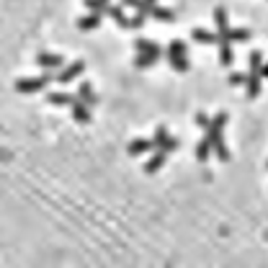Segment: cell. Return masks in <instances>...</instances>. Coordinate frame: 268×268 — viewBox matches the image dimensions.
Listing matches in <instances>:
<instances>
[{
	"label": "cell",
	"mask_w": 268,
	"mask_h": 268,
	"mask_svg": "<svg viewBox=\"0 0 268 268\" xmlns=\"http://www.w3.org/2000/svg\"><path fill=\"white\" fill-rule=\"evenodd\" d=\"M47 101H49L52 106H73V103H78L80 98H78V93H64V91H54V93H49V96H47Z\"/></svg>",
	"instance_id": "obj_8"
},
{
	"label": "cell",
	"mask_w": 268,
	"mask_h": 268,
	"mask_svg": "<svg viewBox=\"0 0 268 268\" xmlns=\"http://www.w3.org/2000/svg\"><path fill=\"white\" fill-rule=\"evenodd\" d=\"M78 98H80L88 108H96V106H98V96L93 93V85L88 83V80L78 83Z\"/></svg>",
	"instance_id": "obj_3"
},
{
	"label": "cell",
	"mask_w": 268,
	"mask_h": 268,
	"mask_svg": "<svg viewBox=\"0 0 268 268\" xmlns=\"http://www.w3.org/2000/svg\"><path fill=\"white\" fill-rule=\"evenodd\" d=\"M150 150H155V140L137 137V140H131V142L126 145V152L131 155V158H140V155H145V152H150Z\"/></svg>",
	"instance_id": "obj_4"
},
{
	"label": "cell",
	"mask_w": 268,
	"mask_h": 268,
	"mask_svg": "<svg viewBox=\"0 0 268 268\" xmlns=\"http://www.w3.org/2000/svg\"><path fill=\"white\" fill-rule=\"evenodd\" d=\"M145 3H150V6H155V0H145Z\"/></svg>",
	"instance_id": "obj_33"
},
{
	"label": "cell",
	"mask_w": 268,
	"mask_h": 268,
	"mask_svg": "<svg viewBox=\"0 0 268 268\" xmlns=\"http://www.w3.org/2000/svg\"><path fill=\"white\" fill-rule=\"evenodd\" d=\"M165 158H168V152H165V150H158V152H155L152 158L145 163V173H150V175H152V173H158V170L165 165Z\"/></svg>",
	"instance_id": "obj_12"
},
{
	"label": "cell",
	"mask_w": 268,
	"mask_h": 268,
	"mask_svg": "<svg viewBox=\"0 0 268 268\" xmlns=\"http://www.w3.org/2000/svg\"><path fill=\"white\" fill-rule=\"evenodd\" d=\"M260 75H263V78H268V62H263V67H260Z\"/></svg>",
	"instance_id": "obj_32"
},
{
	"label": "cell",
	"mask_w": 268,
	"mask_h": 268,
	"mask_svg": "<svg viewBox=\"0 0 268 268\" xmlns=\"http://www.w3.org/2000/svg\"><path fill=\"white\" fill-rule=\"evenodd\" d=\"M265 168H268V163H265Z\"/></svg>",
	"instance_id": "obj_34"
},
{
	"label": "cell",
	"mask_w": 268,
	"mask_h": 268,
	"mask_svg": "<svg viewBox=\"0 0 268 268\" xmlns=\"http://www.w3.org/2000/svg\"><path fill=\"white\" fill-rule=\"evenodd\" d=\"M191 36L201 44H219V34L217 31H207V29H193Z\"/></svg>",
	"instance_id": "obj_14"
},
{
	"label": "cell",
	"mask_w": 268,
	"mask_h": 268,
	"mask_svg": "<svg viewBox=\"0 0 268 268\" xmlns=\"http://www.w3.org/2000/svg\"><path fill=\"white\" fill-rule=\"evenodd\" d=\"M83 70H85V62H83V59H78V62H73V64H67L64 70L59 73V83H70V80H75Z\"/></svg>",
	"instance_id": "obj_9"
},
{
	"label": "cell",
	"mask_w": 268,
	"mask_h": 268,
	"mask_svg": "<svg viewBox=\"0 0 268 268\" xmlns=\"http://www.w3.org/2000/svg\"><path fill=\"white\" fill-rule=\"evenodd\" d=\"M49 83H52V75L24 78V80H16V91H18V93H39V91H44Z\"/></svg>",
	"instance_id": "obj_1"
},
{
	"label": "cell",
	"mask_w": 268,
	"mask_h": 268,
	"mask_svg": "<svg viewBox=\"0 0 268 268\" xmlns=\"http://www.w3.org/2000/svg\"><path fill=\"white\" fill-rule=\"evenodd\" d=\"M250 29H227L225 34H219V41H250Z\"/></svg>",
	"instance_id": "obj_10"
},
{
	"label": "cell",
	"mask_w": 268,
	"mask_h": 268,
	"mask_svg": "<svg viewBox=\"0 0 268 268\" xmlns=\"http://www.w3.org/2000/svg\"><path fill=\"white\" fill-rule=\"evenodd\" d=\"M106 13H108L111 18H114L121 29H129V18L124 16V6H108V11H106Z\"/></svg>",
	"instance_id": "obj_18"
},
{
	"label": "cell",
	"mask_w": 268,
	"mask_h": 268,
	"mask_svg": "<svg viewBox=\"0 0 268 268\" xmlns=\"http://www.w3.org/2000/svg\"><path fill=\"white\" fill-rule=\"evenodd\" d=\"M209 152H212V137H209V134H204V140L196 145V160L198 163H207Z\"/></svg>",
	"instance_id": "obj_16"
},
{
	"label": "cell",
	"mask_w": 268,
	"mask_h": 268,
	"mask_svg": "<svg viewBox=\"0 0 268 268\" xmlns=\"http://www.w3.org/2000/svg\"><path fill=\"white\" fill-rule=\"evenodd\" d=\"M145 21H147V16H145V13H137L134 18H129V29H142Z\"/></svg>",
	"instance_id": "obj_30"
},
{
	"label": "cell",
	"mask_w": 268,
	"mask_h": 268,
	"mask_svg": "<svg viewBox=\"0 0 268 268\" xmlns=\"http://www.w3.org/2000/svg\"><path fill=\"white\" fill-rule=\"evenodd\" d=\"M101 21H103V13L91 11L88 16H80V18H78V29H80V31H93V29L101 26Z\"/></svg>",
	"instance_id": "obj_6"
},
{
	"label": "cell",
	"mask_w": 268,
	"mask_h": 268,
	"mask_svg": "<svg viewBox=\"0 0 268 268\" xmlns=\"http://www.w3.org/2000/svg\"><path fill=\"white\" fill-rule=\"evenodd\" d=\"M36 64L44 67V70H57V67L64 64V59L59 54H49V52H39L36 54Z\"/></svg>",
	"instance_id": "obj_7"
},
{
	"label": "cell",
	"mask_w": 268,
	"mask_h": 268,
	"mask_svg": "<svg viewBox=\"0 0 268 268\" xmlns=\"http://www.w3.org/2000/svg\"><path fill=\"white\" fill-rule=\"evenodd\" d=\"M168 59H173V57H183V54H188V49H186V41H181V39H173L170 41V47H168Z\"/></svg>",
	"instance_id": "obj_19"
},
{
	"label": "cell",
	"mask_w": 268,
	"mask_h": 268,
	"mask_svg": "<svg viewBox=\"0 0 268 268\" xmlns=\"http://www.w3.org/2000/svg\"><path fill=\"white\" fill-rule=\"evenodd\" d=\"M207 134L212 137V150L217 152V158H219L222 163H227V160H230V150H227V142H225V137H222V129H214V126H209V129H207Z\"/></svg>",
	"instance_id": "obj_2"
},
{
	"label": "cell",
	"mask_w": 268,
	"mask_h": 268,
	"mask_svg": "<svg viewBox=\"0 0 268 268\" xmlns=\"http://www.w3.org/2000/svg\"><path fill=\"white\" fill-rule=\"evenodd\" d=\"M248 67H250V70H260V67H263V52H260V49H253V52H250Z\"/></svg>",
	"instance_id": "obj_23"
},
{
	"label": "cell",
	"mask_w": 268,
	"mask_h": 268,
	"mask_svg": "<svg viewBox=\"0 0 268 268\" xmlns=\"http://www.w3.org/2000/svg\"><path fill=\"white\" fill-rule=\"evenodd\" d=\"M134 47H137V52H142V54H152L155 59H160L165 54L160 44L152 41V39H137V41H134Z\"/></svg>",
	"instance_id": "obj_5"
},
{
	"label": "cell",
	"mask_w": 268,
	"mask_h": 268,
	"mask_svg": "<svg viewBox=\"0 0 268 268\" xmlns=\"http://www.w3.org/2000/svg\"><path fill=\"white\" fill-rule=\"evenodd\" d=\"M155 62H158V59H155L152 54H142V52H137V57H134V64H137L140 70H145V67H152Z\"/></svg>",
	"instance_id": "obj_22"
},
{
	"label": "cell",
	"mask_w": 268,
	"mask_h": 268,
	"mask_svg": "<svg viewBox=\"0 0 268 268\" xmlns=\"http://www.w3.org/2000/svg\"><path fill=\"white\" fill-rule=\"evenodd\" d=\"M83 3L91 8V11H98V13H106V11H108V3H106V0H83Z\"/></svg>",
	"instance_id": "obj_25"
},
{
	"label": "cell",
	"mask_w": 268,
	"mask_h": 268,
	"mask_svg": "<svg viewBox=\"0 0 268 268\" xmlns=\"http://www.w3.org/2000/svg\"><path fill=\"white\" fill-rule=\"evenodd\" d=\"M214 24H217V34H225L230 26H227V8L225 6H217L214 8Z\"/></svg>",
	"instance_id": "obj_15"
},
{
	"label": "cell",
	"mask_w": 268,
	"mask_h": 268,
	"mask_svg": "<svg viewBox=\"0 0 268 268\" xmlns=\"http://www.w3.org/2000/svg\"><path fill=\"white\" fill-rule=\"evenodd\" d=\"M150 16H152L155 21H165V24H173V21H175V13H173L170 8H160V6H155Z\"/></svg>",
	"instance_id": "obj_20"
},
{
	"label": "cell",
	"mask_w": 268,
	"mask_h": 268,
	"mask_svg": "<svg viewBox=\"0 0 268 268\" xmlns=\"http://www.w3.org/2000/svg\"><path fill=\"white\" fill-rule=\"evenodd\" d=\"M225 124H227V111H219L217 116H212V126L214 129H225Z\"/></svg>",
	"instance_id": "obj_26"
},
{
	"label": "cell",
	"mask_w": 268,
	"mask_h": 268,
	"mask_svg": "<svg viewBox=\"0 0 268 268\" xmlns=\"http://www.w3.org/2000/svg\"><path fill=\"white\" fill-rule=\"evenodd\" d=\"M196 126H201V129L207 131V129L212 126V116H207L204 111H198V114H196Z\"/></svg>",
	"instance_id": "obj_27"
},
{
	"label": "cell",
	"mask_w": 268,
	"mask_h": 268,
	"mask_svg": "<svg viewBox=\"0 0 268 268\" xmlns=\"http://www.w3.org/2000/svg\"><path fill=\"white\" fill-rule=\"evenodd\" d=\"M260 80H263L260 70H250V73H248V80H245V85H248V98H258V93H260Z\"/></svg>",
	"instance_id": "obj_11"
},
{
	"label": "cell",
	"mask_w": 268,
	"mask_h": 268,
	"mask_svg": "<svg viewBox=\"0 0 268 268\" xmlns=\"http://www.w3.org/2000/svg\"><path fill=\"white\" fill-rule=\"evenodd\" d=\"M168 137H170V134H168V126H165V124H158V129H155V137H152V140H155V147H160Z\"/></svg>",
	"instance_id": "obj_24"
},
{
	"label": "cell",
	"mask_w": 268,
	"mask_h": 268,
	"mask_svg": "<svg viewBox=\"0 0 268 268\" xmlns=\"http://www.w3.org/2000/svg\"><path fill=\"white\" fill-rule=\"evenodd\" d=\"M170 67H173V70H178V73H188V67H191L188 54H183V57H173V59H170Z\"/></svg>",
	"instance_id": "obj_21"
},
{
	"label": "cell",
	"mask_w": 268,
	"mask_h": 268,
	"mask_svg": "<svg viewBox=\"0 0 268 268\" xmlns=\"http://www.w3.org/2000/svg\"><path fill=\"white\" fill-rule=\"evenodd\" d=\"M70 108H73V119H75L78 124H91V108H88L83 101L73 103Z\"/></svg>",
	"instance_id": "obj_13"
},
{
	"label": "cell",
	"mask_w": 268,
	"mask_h": 268,
	"mask_svg": "<svg viewBox=\"0 0 268 268\" xmlns=\"http://www.w3.org/2000/svg\"><path fill=\"white\" fill-rule=\"evenodd\" d=\"M178 147H181V142H178L175 137H168V140H165V142H163V145H160L158 150H165V152H175Z\"/></svg>",
	"instance_id": "obj_28"
},
{
	"label": "cell",
	"mask_w": 268,
	"mask_h": 268,
	"mask_svg": "<svg viewBox=\"0 0 268 268\" xmlns=\"http://www.w3.org/2000/svg\"><path fill=\"white\" fill-rule=\"evenodd\" d=\"M232 62H235V52L230 47V41H219V64L230 67Z\"/></svg>",
	"instance_id": "obj_17"
},
{
	"label": "cell",
	"mask_w": 268,
	"mask_h": 268,
	"mask_svg": "<svg viewBox=\"0 0 268 268\" xmlns=\"http://www.w3.org/2000/svg\"><path fill=\"white\" fill-rule=\"evenodd\" d=\"M121 6H124V8H137L140 0H121Z\"/></svg>",
	"instance_id": "obj_31"
},
{
	"label": "cell",
	"mask_w": 268,
	"mask_h": 268,
	"mask_svg": "<svg viewBox=\"0 0 268 268\" xmlns=\"http://www.w3.org/2000/svg\"><path fill=\"white\" fill-rule=\"evenodd\" d=\"M245 80H248V73H232V75L227 78L230 85H245Z\"/></svg>",
	"instance_id": "obj_29"
}]
</instances>
